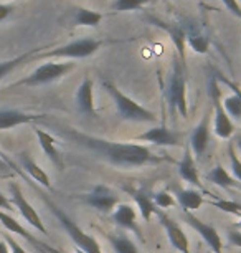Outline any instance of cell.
Here are the masks:
<instances>
[{"label":"cell","mask_w":241,"mask_h":253,"mask_svg":"<svg viewBox=\"0 0 241 253\" xmlns=\"http://www.w3.org/2000/svg\"><path fill=\"white\" fill-rule=\"evenodd\" d=\"M236 228H238V230H241V217H240V222L236 223Z\"/></svg>","instance_id":"42"},{"label":"cell","mask_w":241,"mask_h":253,"mask_svg":"<svg viewBox=\"0 0 241 253\" xmlns=\"http://www.w3.org/2000/svg\"><path fill=\"white\" fill-rule=\"evenodd\" d=\"M221 3L226 7V10H230L236 18L241 20V5H240L238 0H221Z\"/></svg>","instance_id":"34"},{"label":"cell","mask_w":241,"mask_h":253,"mask_svg":"<svg viewBox=\"0 0 241 253\" xmlns=\"http://www.w3.org/2000/svg\"><path fill=\"white\" fill-rule=\"evenodd\" d=\"M210 93H211V101H213V109H215L213 131L220 139H230L235 132V124L223 109V104L220 101V91H218V86H215V81L210 86Z\"/></svg>","instance_id":"8"},{"label":"cell","mask_w":241,"mask_h":253,"mask_svg":"<svg viewBox=\"0 0 241 253\" xmlns=\"http://www.w3.org/2000/svg\"><path fill=\"white\" fill-rule=\"evenodd\" d=\"M38 50H43V48H35V50L27 51V53H23V55H18V56H15V58H12V60L0 61V80H3L8 73H12L13 70L18 68L22 63H25V61L28 58H32L35 53H38Z\"/></svg>","instance_id":"27"},{"label":"cell","mask_w":241,"mask_h":253,"mask_svg":"<svg viewBox=\"0 0 241 253\" xmlns=\"http://www.w3.org/2000/svg\"><path fill=\"white\" fill-rule=\"evenodd\" d=\"M43 118V114H28L17 111V109H0V131L12 129V127L28 124L32 121Z\"/></svg>","instance_id":"17"},{"label":"cell","mask_w":241,"mask_h":253,"mask_svg":"<svg viewBox=\"0 0 241 253\" xmlns=\"http://www.w3.org/2000/svg\"><path fill=\"white\" fill-rule=\"evenodd\" d=\"M3 240L7 242L8 248H10V253H27L25 248H23L20 243H18L15 238H12L10 235H3Z\"/></svg>","instance_id":"36"},{"label":"cell","mask_w":241,"mask_h":253,"mask_svg":"<svg viewBox=\"0 0 241 253\" xmlns=\"http://www.w3.org/2000/svg\"><path fill=\"white\" fill-rule=\"evenodd\" d=\"M155 215L159 217L160 223L165 228V233H167L172 247L180 253H190V242H188V237L182 230V227L173 218H170L167 213H164L160 209H155Z\"/></svg>","instance_id":"10"},{"label":"cell","mask_w":241,"mask_h":253,"mask_svg":"<svg viewBox=\"0 0 241 253\" xmlns=\"http://www.w3.org/2000/svg\"><path fill=\"white\" fill-rule=\"evenodd\" d=\"M12 207H13V205L10 202V199H8L7 195H3L2 192H0V209L7 212V210H12Z\"/></svg>","instance_id":"37"},{"label":"cell","mask_w":241,"mask_h":253,"mask_svg":"<svg viewBox=\"0 0 241 253\" xmlns=\"http://www.w3.org/2000/svg\"><path fill=\"white\" fill-rule=\"evenodd\" d=\"M0 253H10V248H8L7 242L3 238H0Z\"/></svg>","instance_id":"40"},{"label":"cell","mask_w":241,"mask_h":253,"mask_svg":"<svg viewBox=\"0 0 241 253\" xmlns=\"http://www.w3.org/2000/svg\"><path fill=\"white\" fill-rule=\"evenodd\" d=\"M136 141L150 142V144L164 146V147H172V146L180 144V136H178L175 131L169 129L165 124H162V126L152 127V129H147V131H144L142 134L136 136Z\"/></svg>","instance_id":"12"},{"label":"cell","mask_w":241,"mask_h":253,"mask_svg":"<svg viewBox=\"0 0 241 253\" xmlns=\"http://www.w3.org/2000/svg\"><path fill=\"white\" fill-rule=\"evenodd\" d=\"M223 109L226 111V114L231 118V119H241V99L238 98V94H230V96H226L223 101Z\"/></svg>","instance_id":"29"},{"label":"cell","mask_w":241,"mask_h":253,"mask_svg":"<svg viewBox=\"0 0 241 253\" xmlns=\"http://www.w3.org/2000/svg\"><path fill=\"white\" fill-rule=\"evenodd\" d=\"M73 139L79 144L93 151L98 157L106 161L107 164L121 167V169H134V167H142L149 164H160L164 161H170L165 156H157L142 144H131V142H117L107 141L101 137H93L86 134L73 132Z\"/></svg>","instance_id":"1"},{"label":"cell","mask_w":241,"mask_h":253,"mask_svg":"<svg viewBox=\"0 0 241 253\" xmlns=\"http://www.w3.org/2000/svg\"><path fill=\"white\" fill-rule=\"evenodd\" d=\"M210 118L205 116L198 123V126L193 129L192 137H190V146L195 157L202 159L205 156L207 149H208V142H210V127H208Z\"/></svg>","instance_id":"16"},{"label":"cell","mask_w":241,"mask_h":253,"mask_svg":"<svg viewBox=\"0 0 241 253\" xmlns=\"http://www.w3.org/2000/svg\"><path fill=\"white\" fill-rule=\"evenodd\" d=\"M235 147H236V149H240V151H241V136L238 137V139H236V142H235Z\"/></svg>","instance_id":"41"},{"label":"cell","mask_w":241,"mask_h":253,"mask_svg":"<svg viewBox=\"0 0 241 253\" xmlns=\"http://www.w3.org/2000/svg\"><path fill=\"white\" fill-rule=\"evenodd\" d=\"M132 199H134V202L137 204V209H139V213H140V217H142V220L149 222L150 217L155 213V209H157L154 200L150 199L147 194L140 192V190H134V192H132Z\"/></svg>","instance_id":"25"},{"label":"cell","mask_w":241,"mask_h":253,"mask_svg":"<svg viewBox=\"0 0 241 253\" xmlns=\"http://www.w3.org/2000/svg\"><path fill=\"white\" fill-rule=\"evenodd\" d=\"M207 179H208L211 184L218 185V187H223V189L240 187V185H241L235 177H231L230 172L221 164H216L213 169H211L210 172L207 174Z\"/></svg>","instance_id":"23"},{"label":"cell","mask_w":241,"mask_h":253,"mask_svg":"<svg viewBox=\"0 0 241 253\" xmlns=\"http://www.w3.org/2000/svg\"><path fill=\"white\" fill-rule=\"evenodd\" d=\"M74 66L76 65L73 61L71 63H55V61L43 63L36 70H33L27 78L15 83V86H43V84H50L66 76L69 71L74 70Z\"/></svg>","instance_id":"5"},{"label":"cell","mask_w":241,"mask_h":253,"mask_svg":"<svg viewBox=\"0 0 241 253\" xmlns=\"http://www.w3.org/2000/svg\"><path fill=\"white\" fill-rule=\"evenodd\" d=\"M10 172H12L10 166H8L7 161L0 156V175H10Z\"/></svg>","instance_id":"38"},{"label":"cell","mask_w":241,"mask_h":253,"mask_svg":"<svg viewBox=\"0 0 241 253\" xmlns=\"http://www.w3.org/2000/svg\"><path fill=\"white\" fill-rule=\"evenodd\" d=\"M101 45L103 42L94 40V38H79L55 50L38 53V58H88L96 53Z\"/></svg>","instance_id":"6"},{"label":"cell","mask_w":241,"mask_h":253,"mask_svg":"<svg viewBox=\"0 0 241 253\" xmlns=\"http://www.w3.org/2000/svg\"><path fill=\"white\" fill-rule=\"evenodd\" d=\"M147 2H150V0H116L112 7H114L116 12H131L136 10V8H140Z\"/></svg>","instance_id":"31"},{"label":"cell","mask_w":241,"mask_h":253,"mask_svg":"<svg viewBox=\"0 0 241 253\" xmlns=\"http://www.w3.org/2000/svg\"><path fill=\"white\" fill-rule=\"evenodd\" d=\"M152 200H154V204H155V207L157 209H169V207H173V205L177 204V200H175V197H173L172 194L170 192H167V190H162V192H157L152 197Z\"/></svg>","instance_id":"33"},{"label":"cell","mask_w":241,"mask_h":253,"mask_svg":"<svg viewBox=\"0 0 241 253\" xmlns=\"http://www.w3.org/2000/svg\"><path fill=\"white\" fill-rule=\"evenodd\" d=\"M10 12H12V7H8V5H3V3H0V22L2 20H5V18L10 15Z\"/></svg>","instance_id":"39"},{"label":"cell","mask_w":241,"mask_h":253,"mask_svg":"<svg viewBox=\"0 0 241 253\" xmlns=\"http://www.w3.org/2000/svg\"><path fill=\"white\" fill-rule=\"evenodd\" d=\"M0 223H2V227L5 228V230H7L8 233H15V235L23 237L27 242L33 243L35 247H40L41 250H45V252H48V253H58V252H60V250H56V248H53V247L46 245V243H43V242L36 240V238L33 237L32 233L28 232L27 228L23 227L22 223L17 220V218H13V217L10 215V213L5 212V210H2V209H0Z\"/></svg>","instance_id":"13"},{"label":"cell","mask_w":241,"mask_h":253,"mask_svg":"<svg viewBox=\"0 0 241 253\" xmlns=\"http://www.w3.org/2000/svg\"><path fill=\"white\" fill-rule=\"evenodd\" d=\"M155 25L160 27L162 30H165L172 38L173 45L177 46L178 56H180V61L183 63L185 61V32H183V27L178 25V23H169V22H162V20H155V18H150Z\"/></svg>","instance_id":"21"},{"label":"cell","mask_w":241,"mask_h":253,"mask_svg":"<svg viewBox=\"0 0 241 253\" xmlns=\"http://www.w3.org/2000/svg\"><path fill=\"white\" fill-rule=\"evenodd\" d=\"M41 199H43V202L46 204V207L51 210V213H53V215L58 218V222L61 223V227L65 228L66 233L69 235V238H71V240L74 242V245H76L78 250H81L83 253H103L101 245L98 243L96 238L84 232L83 228L79 227L71 217L66 215V213L58 207V205H56L55 202H51V200L48 197H45L43 194H41Z\"/></svg>","instance_id":"2"},{"label":"cell","mask_w":241,"mask_h":253,"mask_svg":"<svg viewBox=\"0 0 241 253\" xmlns=\"http://www.w3.org/2000/svg\"><path fill=\"white\" fill-rule=\"evenodd\" d=\"M177 202L180 204V207L183 209V212H195L205 204L203 195L195 189H182L177 192Z\"/></svg>","instance_id":"22"},{"label":"cell","mask_w":241,"mask_h":253,"mask_svg":"<svg viewBox=\"0 0 241 253\" xmlns=\"http://www.w3.org/2000/svg\"><path fill=\"white\" fill-rule=\"evenodd\" d=\"M10 202L13 207L20 212V215L25 218V222L30 223L35 230H38L40 233H43V235L48 233L43 220H41V217L38 215V212H36V210L33 209V205L25 199V195H23L18 184H10Z\"/></svg>","instance_id":"7"},{"label":"cell","mask_w":241,"mask_h":253,"mask_svg":"<svg viewBox=\"0 0 241 253\" xmlns=\"http://www.w3.org/2000/svg\"><path fill=\"white\" fill-rule=\"evenodd\" d=\"M213 207H216L221 212L231 213V215L241 217V204L235 202V200H211L210 202Z\"/></svg>","instance_id":"30"},{"label":"cell","mask_w":241,"mask_h":253,"mask_svg":"<svg viewBox=\"0 0 241 253\" xmlns=\"http://www.w3.org/2000/svg\"><path fill=\"white\" fill-rule=\"evenodd\" d=\"M228 242L230 245L241 248V230H238V228H228Z\"/></svg>","instance_id":"35"},{"label":"cell","mask_w":241,"mask_h":253,"mask_svg":"<svg viewBox=\"0 0 241 253\" xmlns=\"http://www.w3.org/2000/svg\"><path fill=\"white\" fill-rule=\"evenodd\" d=\"M228 156H230V169H231V174H233V177L241 184V161H240L238 154H236L235 144H230L228 146Z\"/></svg>","instance_id":"32"},{"label":"cell","mask_w":241,"mask_h":253,"mask_svg":"<svg viewBox=\"0 0 241 253\" xmlns=\"http://www.w3.org/2000/svg\"><path fill=\"white\" fill-rule=\"evenodd\" d=\"M103 20V15L99 12L89 10V8H78L74 13V22L81 27H98Z\"/></svg>","instance_id":"28"},{"label":"cell","mask_w":241,"mask_h":253,"mask_svg":"<svg viewBox=\"0 0 241 253\" xmlns=\"http://www.w3.org/2000/svg\"><path fill=\"white\" fill-rule=\"evenodd\" d=\"M35 134H36V137H38L40 147H41V151L45 152V156L48 157V159L53 162L58 169H63V156H61L60 149L56 147L55 137L43 129H35Z\"/></svg>","instance_id":"18"},{"label":"cell","mask_w":241,"mask_h":253,"mask_svg":"<svg viewBox=\"0 0 241 253\" xmlns=\"http://www.w3.org/2000/svg\"><path fill=\"white\" fill-rule=\"evenodd\" d=\"M112 220L116 222V225H119L124 230L134 232L137 237L140 238V242H144V235L140 227L137 225V213L136 209L131 204H117L116 209L112 210Z\"/></svg>","instance_id":"14"},{"label":"cell","mask_w":241,"mask_h":253,"mask_svg":"<svg viewBox=\"0 0 241 253\" xmlns=\"http://www.w3.org/2000/svg\"><path fill=\"white\" fill-rule=\"evenodd\" d=\"M93 80L91 78H84L79 84L78 91H76V106L79 109V113L89 118H96V108H94V98H93Z\"/></svg>","instance_id":"15"},{"label":"cell","mask_w":241,"mask_h":253,"mask_svg":"<svg viewBox=\"0 0 241 253\" xmlns=\"http://www.w3.org/2000/svg\"><path fill=\"white\" fill-rule=\"evenodd\" d=\"M183 32H185V42H188V45L192 46L193 51H197V53H207V51H208L210 48L208 37L203 35L197 27L190 25L187 30L183 28Z\"/></svg>","instance_id":"24"},{"label":"cell","mask_w":241,"mask_h":253,"mask_svg":"<svg viewBox=\"0 0 241 253\" xmlns=\"http://www.w3.org/2000/svg\"><path fill=\"white\" fill-rule=\"evenodd\" d=\"M79 199L103 213L112 212V210L116 209V205L119 204V199H117L116 192H112L106 185H98V187H94L89 194H84Z\"/></svg>","instance_id":"9"},{"label":"cell","mask_w":241,"mask_h":253,"mask_svg":"<svg viewBox=\"0 0 241 253\" xmlns=\"http://www.w3.org/2000/svg\"><path fill=\"white\" fill-rule=\"evenodd\" d=\"M167 99L170 104V113H180L183 119L188 118V103H187V80L183 73V65L175 58L173 71L169 80Z\"/></svg>","instance_id":"4"},{"label":"cell","mask_w":241,"mask_h":253,"mask_svg":"<svg viewBox=\"0 0 241 253\" xmlns=\"http://www.w3.org/2000/svg\"><path fill=\"white\" fill-rule=\"evenodd\" d=\"M112 245V250L116 253H139V248L131 240L129 235L121 233V235H109L107 237Z\"/></svg>","instance_id":"26"},{"label":"cell","mask_w":241,"mask_h":253,"mask_svg":"<svg viewBox=\"0 0 241 253\" xmlns=\"http://www.w3.org/2000/svg\"><path fill=\"white\" fill-rule=\"evenodd\" d=\"M185 217H187V222L193 230H195L198 235L203 238V242L207 243L211 252L213 253H223V242H221V237L220 233L216 232L215 227H211L210 223L200 220L198 217L193 215L192 212H185Z\"/></svg>","instance_id":"11"},{"label":"cell","mask_w":241,"mask_h":253,"mask_svg":"<svg viewBox=\"0 0 241 253\" xmlns=\"http://www.w3.org/2000/svg\"><path fill=\"white\" fill-rule=\"evenodd\" d=\"M103 86H104L107 94L114 101L121 119H124V121H134V123H157L155 113L144 108L142 104L136 103L134 99H131L119 88H116L114 84L109 83V81H103Z\"/></svg>","instance_id":"3"},{"label":"cell","mask_w":241,"mask_h":253,"mask_svg":"<svg viewBox=\"0 0 241 253\" xmlns=\"http://www.w3.org/2000/svg\"><path fill=\"white\" fill-rule=\"evenodd\" d=\"M18 162H20L22 169L25 170V172L30 175L33 180H35V182H38L40 185H43L45 189H51L50 175L46 174L45 170L41 169V167L32 159V156H28L27 152H22V154L18 156Z\"/></svg>","instance_id":"19"},{"label":"cell","mask_w":241,"mask_h":253,"mask_svg":"<svg viewBox=\"0 0 241 253\" xmlns=\"http://www.w3.org/2000/svg\"><path fill=\"white\" fill-rule=\"evenodd\" d=\"M178 174H180V177L185 182H190L195 187H202L200 175H198V169L195 164V157H193L188 147H185V152H183L182 159L178 162Z\"/></svg>","instance_id":"20"}]
</instances>
